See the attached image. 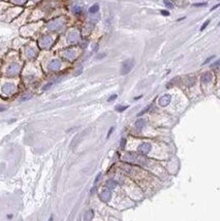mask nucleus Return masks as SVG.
Instances as JSON below:
<instances>
[{"instance_id": "nucleus-10", "label": "nucleus", "mask_w": 220, "mask_h": 221, "mask_svg": "<svg viewBox=\"0 0 220 221\" xmlns=\"http://www.w3.org/2000/svg\"><path fill=\"white\" fill-rule=\"evenodd\" d=\"M116 182L115 181H113V180H109L108 182H106V186H105V187L106 188H109L110 189V190H112V189L113 188H115L116 187Z\"/></svg>"}, {"instance_id": "nucleus-6", "label": "nucleus", "mask_w": 220, "mask_h": 221, "mask_svg": "<svg viewBox=\"0 0 220 221\" xmlns=\"http://www.w3.org/2000/svg\"><path fill=\"white\" fill-rule=\"evenodd\" d=\"M93 217H94L93 210H88V211L85 213V215H84V220L85 221H91Z\"/></svg>"}, {"instance_id": "nucleus-18", "label": "nucleus", "mask_w": 220, "mask_h": 221, "mask_svg": "<svg viewBox=\"0 0 220 221\" xmlns=\"http://www.w3.org/2000/svg\"><path fill=\"white\" fill-rule=\"evenodd\" d=\"M125 144H126V140H125V139H122V140H121V143H120V147H121L122 149H123V148L125 147Z\"/></svg>"}, {"instance_id": "nucleus-12", "label": "nucleus", "mask_w": 220, "mask_h": 221, "mask_svg": "<svg viewBox=\"0 0 220 221\" xmlns=\"http://www.w3.org/2000/svg\"><path fill=\"white\" fill-rule=\"evenodd\" d=\"M127 108H128L127 105H117V106H116V110H117V112H120V113H121V112H124V110H125Z\"/></svg>"}, {"instance_id": "nucleus-1", "label": "nucleus", "mask_w": 220, "mask_h": 221, "mask_svg": "<svg viewBox=\"0 0 220 221\" xmlns=\"http://www.w3.org/2000/svg\"><path fill=\"white\" fill-rule=\"evenodd\" d=\"M133 66H134V61L131 60V59H130V60H126V61H124L122 63L121 70H120V72H121L122 75H125V74H128V72L131 71Z\"/></svg>"}, {"instance_id": "nucleus-21", "label": "nucleus", "mask_w": 220, "mask_h": 221, "mask_svg": "<svg viewBox=\"0 0 220 221\" xmlns=\"http://www.w3.org/2000/svg\"><path fill=\"white\" fill-rule=\"evenodd\" d=\"M206 5H207V3H195V4H194V6H206Z\"/></svg>"}, {"instance_id": "nucleus-19", "label": "nucleus", "mask_w": 220, "mask_h": 221, "mask_svg": "<svg viewBox=\"0 0 220 221\" xmlns=\"http://www.w3.org/2000/svg\"><path fill=\"white\" fill-rule=\"evenodd\" d=\"M116 98H117V94H114V95H112L111 97L108 99V101H113V100H115Z\"/></svg>"}, {"instance_id": "nucleus-9", "label": "nucleus", "mask_w": 220, "mask_h": 221, "mask_svg": "<svg viewBox=\"0 0 220 221\" xmlns=\"http://www.w3.org/2000/svg\"><path fill=\"white\" fill-rule=\"evenodd\" d=\"M13 90V85H11V84H7V85H5L4 87H3V91L6 92L7 94H9V93H12Z\"/></svg>"}, {"instance_id": "nucleus-22", "label": "nucleus", "mask_w": 220, "mask_h": 221, "mask_svg": "<svg viewBox=\"0 0 220 221\" xmlns=\"http://www.w3.org/2000/svg\"><path fill=\"white\" fill-rule=\"evenodd\" d=\"M214 57H215V56H212V57H209V58H208V59H207V60H206L205 62H204V64H207V63H208V62H210V61H211V60H212V59H213V58H214Z\"/></svg>"}, {"instance_id": "nucleus-20", "label": "nucleus", "mask_w": 220, "mask_h": 221, "mask_svg": "<svg viewBox=\"0 0 220 221\" xmlns=\"http://www.w3.org/2000/svg\"><path fill=\"white\" fill-rule=\"evenodd\" d=\"M100 176H101V172H98L97 174V176H96V178H95V181H94V183L96 184V183H97L98 181H99V178H100Z\"/></svg>"}, {"instance_id": "nucleus-14", "label": "nucleus", "mask_w": 220, "mask_h": 221, "mask_svg": "<svg viewBox=\"0 0 220 221\" xmlns=\"http://www.w3.org/2000/svg\"><path fill=\"white\" fill-rule=\"evenodd\" d=\"M73 12H74V13H75V15H79V13H81V12H82V8L80 7V6H75V7L73 8Z\"/></svg>"}, {"instance_id": "nucleus-3", "label": "nucleus", "mask_w": 220, "mask_h": 221, "mask_svg": "<svg viewBox=\"0 0 220 221\" xmlns=\"http://www.w3.org/2000/svg\"><path fill=\"white\" fill-rule=\"evenodd\" d=\"M99 197H100V199L104 203H108L110 199H111V190H110L109 188H104V190L101 191Z\"/></svg>"}, {"instance_id": "nucleus-17", "label": "nucleus", "mask_w": 220, "mask_h": 221, "mask_svg": "<svg viewBox=\"0 0 220 221\" xmlns=\"http://www.w3.org/2000/svg\"><path fill=\"white\" fill-rule=\"evenodd\" d=\"M150 109V106H148V108H146V109H144L143 110H142V112H141V113H139V114H137V116H142V115H144V114H145L146 112H148V110H149Z\"/></svg>"}, {"instance_id": "nucleus-11", "label": "nucleus", "mask_w": 220, "mask_h": 221, "mask_svg": "<svg viewBox=\"0 0 220 221\" xmlns=\"http://www.w3.org/2000/svg\"><path fill=\"white\" fill-rule=\"evenodd\" d=\"M98 9H99V5H98V4H93L90 8H89V12L95 13L96 12H98Z\"/></svg>"}, {"instance_id": "nucleus-2", "label": "nucleus", "mask_w": 220, "mask_h": 221, "mask_svg": "<svg viewBox=\"0 0 220 221\" xmlns=\"http://www.w3.org/2000/svg\"><path fill=\"white\" fill-rule=\"evenodd\" d=\"M151 151V145L149 143H143L140 145V147L137 148V152L141 155H147Z\"/></svg>"}, {"instance_id": "nucleus-23", "label": "nucleus", "mask_w": 220, "mask_h": 221, "mask_svg": "<svg viewBox=\"0 0 220 221\" xmlns=\"http://www.w3.org/2000/svg\"><path fill=\"white\" fill-rule=\"evenodd\" d=\"M218 64H219V61H216L211 67H213V68H217V67H218Z\"/></svg>"}, {"instance_id": "nucleus-25", "label": "nucleus", "mask_w": 220, "mask_h": 221, "mask_svg": "<svg viewBox=\"0 0 220 221\" xmlns=\"http://www.w3.org/2000/svg\"><path fill=\"white\" fill-rule=\"evenodd\" d=\"M49 221H54V218H53V216H51V217H50V219H49Z\"/></svg>"}, {"instance_id": "nucleus-16", "label": "nucleus", "mask_w": 220, "mask_h": 221, "mask_svg": "<svg viewBox=\"0 0 220 221\" xmlns=\"http://www.w3.org/2000/svg\"><path fill=\"white\" fill-rule=\"evenodd\" d=\"M160 13L162 16H165V17H167V16H170V12H167V10H165V9H162V10H160Z\"/></svg>"}, {"instance_id": "nucleus-13", "label": "nucleus", "mask_w": 220, "mask_h": 221, "mask_svg": "<svg viewBox=\"0 0 220 221\" xmlns=\"http://www.w3.org/2000/svg\"><path fill=\"white\" fill-rule=\"evenodd\" d=\"M163 2H164V4H165L168 8H173L174 7V5H173V3L170 2L168 0H163Z\"/></svg>"}, {"instance_id": "nucleus-5", "label": "nucleus", "mask_w": 220, "mask_h": 221, "mask_svg": "<svg viewBox=\"0 0 220 221\" xmlns=\"http://www.w3.org/2000/svg\"><path fill=\"white\" fill-rule=\"evenodd\" d=\"M212 79H213V75H212L211 72H205V74L202 75V83H209V82L212 81Z\"/></svg>"}, {"instance_id": "nucleus-24", "label": "nucleus", "mask_w": 220, "mask_h": 221, "mask_svg": "<svg viewBox=\"0 0 220 221\" xmlns=\"http://www.w3.org/2000/svg\"><path fill=\"white\" fill-rule=\"evenodd\" d=\"M114 129H115L114 127H111V128H110V131H109V133H108V137H109L110 135H111V133L113 132V131H114Z\"/></svg>"}, {"instance_id": "nucleus-15", "label": "nucleus", "mask_w": 220, "mask_h": 221, "mask_svg": "<svg viewBox=\"0 0 220 221\" xmlns=\"http://www.w3.org/2000/svg\"><path fill=\"white\" fill-rule=\"evenodd\" d=\"M209 23H210V20H207V21H206V22L204 23V25H202V26L201 27V31H202L204 29H206V27L208 26V24H209Z\"/></svg>"}, {"instance_id": "nucleus-8", "label": "nucleus", "mask_w": 220, "mask_h": 221, "mask_svg": "<svg viewBox=\"0 0 220 221\" xmlns=\"http://www.w3.org/2000/svg\"><path fill=\"white\" fill-rule=\"evenodd\" d=\"M145 125H146V119L141 118V119H137V121L135 122V126L137 129H142Z\"/></svg>"}, {"instance_id": "nucleus-4", "label": "nucleus", "mask_w": 220, "mask_h": 221, "mask_svg": "<svg viewBox=\"0 0 220 221\" xmlns=\"http://www.w3.org/2000/svg\"><path fill=\"white\" fill-rule=\"evenodd\" d=\"M171 100V95L165 94V95L161 96V97L159 98V104H160L161 106H166L167 104H170Z\"/></svg>"}, {"instance_id": "nucleus-7", "label": "nucleus", "mask_w": 220, "mask_h": 221, "mask_svg": "<svg viewBox=\"0 0 220 221\" xmlns=\"http://www.w3.org/2000/svg\"><path fill=\"white\" fill-rule=\"evenodd\" d=\"M60 67V61L59 60H53L50 63V69L52 70H56Z\"/></svg>"}]
</instances>
